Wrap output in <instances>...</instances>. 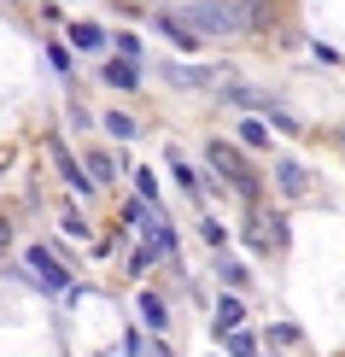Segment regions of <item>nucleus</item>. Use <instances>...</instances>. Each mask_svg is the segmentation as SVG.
<instances>
[{"label": "nucleus", "mask_w": 345, "mask_h": 357, "mask_svg": "<svg viewBox=\"0 0 345 357\" xmlns=\"http://www.w3.org/2000/svg\"><path fill=\"white\" fill-rule=\"evenodd\" d=\"M153 24H158V36H164V41H176V47H199V36H193V29L176 18V12H164V18H153Z\"/></svg>", "instance_id": "nucleus-7"}, {"label": "nucleus", "mask_w": 345, "mask_h": 357, "mask_svg": "<svg viewBox=\"0 0 345 357\" xmlns=\"http://www.w3.org/2000/svg\"><path fill=\"white\" fill-rule=\"evenodd\" d=\"M53 158H59V176H65V182H70V188H77L82 199H88V193H94V176H88V170L77 165V158L65 153V146H53Z\"/></svg>", "instance_id": "nucleus-5"}, {"label": "nucleus", "mask_w": 345, "mask_h": 357, "mask_svg": "<svg viewBox=\"0 0 345 357\" xmlns=\"http://www.w3.org/2000/svg\"><path fill=\"white\" fill-rule=\"evenodd\" d=\"M112 170H117L112 158H100V153H94V165H88V176H94V182H112Z\"/></svg>", "instance_id": "nucleus-20"}, {"label": "nucleus", "mask_w": 345, "mask_h": 357, "mask_svg": "<svg viewBox=\"0 0 345 357\" xmlns=\"http://www.w3.org/2000/svg\"><path fill=\"white\" fill-rule=\"evenodd\" d=\"M240 322H246V305H240V299H222V305H217V334H234Z\"/></svg>", "instance_id": "nucleus-11"}, {"label": "nucleus", "mask_w": 345, "mask_h": 357, "mask_svg": "<svg viewBox=\"0 0 345 357\" xmlns=\"http://www.w3.org/2000/svg\"><path fill=\"white\" fill-rule=\"evenodd\" d=\"M141 317H146V328H153V334H164V328H170V310H164V299H158V293H141Z\"/></svg>", "instance_id": "nucleus-9"}, {"label": "nucleus", "mask_w": 345, "mask_h": 357, "mask_svg": "<svg viewBox=\"0 0 345 357\" xmlns=\"http://www.w3.org/2000/svg\"><path fill=\"white\" fill-rule=\"evenodd\" d=\"M222 100H234V106H246V112H275V100L252 94V88H222Z\"/></svg>", "instance_id": "nucleus-12"}, {"label": "nucleus", "mask_w": 345, "mask_h": 357, "mask_svg": "<svg viewBox=\"0 0 345 357\" xmlns=\"http://www.w3.org/2000/svg\"><path fill=\"white\" fill-rule=\"evenodd\" d=\"M205 158H211V165H217L222 176H229V182H234L240 193H246L252 205H258V176L246 170V158H240V146H229V141H211V153H205Z\"/></svg>", "instance_id": "nucleus-3"}, {"label": "nucleus", "mask_w": 345, "mask_h": 357, "mask_svg": "<svg viewBox=\"0 0 345 357\" xmlns=\"http://www.w3.org/2000/svg\"><path fill=\"white\" fill-rule=\"evenodd\" d=\"M275 182H281V193H293V199H305V193H310V176L298 170L293 158H281V165H275Z\"/></svg>", "instance_id": "nucleus-6"}, {"label": "nucleus", "mask_w": 345, "mask_h": 357, "mask_svg": "<svg viewBox=\"0 0 345 357\" xmlns=\"http://www.w3.org/2000/svg\"><path fill=\"white\" fill-rule=\"evenodd\" d=\"M193 36H234L240 24H252L246 12H234V6H187V12H176Z\"/></svg>", "instance_id": "nucleus-1"}, {"label": "nucleus", "mask_w": 345, "mask_h": 357, "mask_svg": "<svg viewBox=\"0 0 345 357\" xmlns=\"http://www.w3.org/2000/svg\"><path fill=\"white\" fill-rule=\"evenodd\" d=\"M229 357H258V340H252L246 328H234L229 334Z\"/></svg>", "instance_id": "nucleus-13"}, {"label": "nucleus", "mask_w": 345, "mask_h": 357, "mask_svg": "<svg viewBox=\"0 0 345 357\" xmlns=\"http://www.w3.org/2000/svg\"><path fill=\"white\" fill-rule=\"evenodd\" d=\"M240 141H246V146H258V153H263V146H269V129L258 123V117H252V123H240Z\"/></svg>", "instance_id": "nucleus-14"}, {"label": "nucleus", "mask_w": 345, "mask_h": 357, "mask_svg": "<svg viewBox=\"0 0 345 357\" xmlns=\"http://www.w3.org/2000/svg\"><path fill=\"white\" fill-rule=\"evenodd\" d=\"M6 246H12V222L0 217V252H6Z\"/></svg>", "instance_id": "nucleus-24"}, {"label": "nucleus", "mask_w": 345, "mask_h": 357, "mask_svg": "<svg viewBox=\"0 0 345 357\" xmlns=\"http://www.w3.org/2000/svg\"><path fill=\"white\" fill-rule=\"evenodd\" d=\"M100 77H106L112 88H135V82H141V70H135V59H123V53H117V59H112V65H106V70H100Z\"/></svg>", "instance_id": "nucleus-8"}, {"label": "nucleus", "mask_w": 345, "mask_h": 357, "mask_svg": "<svg viewBox=\"0 0 345 357\" xmlns=\"http://www.w3.org/2000/svg\"><path fill=\"white\" fill-rule=\"evenodd\" d=\"M70 47H82V53L106 47V29H100V24H70Z\"/></svg>", "instance_id": "nucleus-10"}, {"label": "nucleus", "mask_w": 345, "mask_h": 357, "mask_svg": "<svg viewBox=\"0 0 345 357\" xmlns=\"http://www.w3.org/2000/svg\"><path fill=\"white\" fill-rule=\"evenodd\" d=\"M170 82H187V88H199V82H211L205 70H193V65H170Z\"/></svg>", "instance_id": "nucleus-17"}, {"label": "nucleus", "mask_w": 345, "mask_h": 357, "mask_svg": "<svg viewBox=\"0 0 345 357\" xmlns=\"http://www.w3.org/2000/svg\"><path fill=\"white\" fill-rule=\"evenodd\" d=\"M106 135L129 141V135H135V117H123V112H106Z\"/></svg>", "instance_id": "nucleus-15"}, {"label": "nucleus", "mask_w": 345, "mask_h": 357, "mask_svg": "<svg viewBox=\"0 0 345 357\" xmlns=\"http://www.w3.org/2000/svg\"><path fill=\"white\" fill-rule=\"evenodd\" d=\"M24 264H29V275H36L47 293H65V299H77V287H70V270L53 258L47 246H29V252H24Z\"/></svg>", "instance_id": "nucleus-2"}, {"label": "nucleus", "mask_w": 345, "mask_h": 357, "mask_svg": "<svg viewBox=\"0 0 345 357\" xmlns=\"http://www.w3.org/2000/svg\"><path fill=\"white\" fill-rule=\"evenodd\" d=\"M170 170H176V182H182V188L193 193V199H199V176H193V170H187V165H182V158H176V153H170Z\"/></svg>", "instance_id": "nucleus-16"}, {"label": "nucleus", "mask_w": 345, "mask_h": 357, "mask_svg": "<svg viewBox=\"0 0 345 357\" xmlns=\"http://www.w3.org/2000/svg\"><path fill=\"white\" fill-rule=\"evenodd\" d=\"M199 234H205V246H222V241H229V234H222V222H217V217H205V222H199Z\"/></svg>", "instance_id": "nucleus-19"}, {"label": "nucleus", "mask_w": 345, "mask_h": 357, "mask_svg": "<svg viewBox=\"0 0 345 357\" xmlns=\"http://www.w3.org/2000/svg\"><path fill=\"white\" fill-rule=\"evenodd\" d=\"M141 229H146V246H153L158 258H176V229H170L164 217H153V211H146V222H141Z\"/></svg>", "instance_id": "nucleus-4"}, {"label": "nucleus", "mask_w": 345, "mask_h": 357, "mask_svg": "<svg viewBox=\"0 0 345 357\" xmlns=\"http://www.w3.org/2000/svg\"><path fill=\"white\" fill-rule=\"evenodd\" d=\"M135 188H141V199H146V205L158 199V182H153V170H135Z\"/></svg>", "instance_id": "nucleus-18"}, {"label": "nucleus", "mask_w": 345, "mask_h": 357, "mask_svg": "<svg viewBox=\"0 0 345 357\" xmlns=\"http://www.w3.org/2000/svg\"><path fill=\"white\" fill-rule=\"evenodd\" d=\"M153 258H158V252H153V246H141V252H129V270H135V275H141V270H146V264H153Z\"/></svg>", "instance_id": "nucleus-22"}, {"label": "nucleus", "mask_w": 345, "mask_h": 357, "mask_svg": "<svg viewBox=\"0 0 345 357\" xmlns=\"http://www.w3.org/2000/svg\"><path fill=\"white\" fill-rule=\"evenodd\" d=\"M269 340H275V346H293L298 328H293V322H281V328H269Z\"/></svg>", "instance_id": "nucleus-23"}, {"label": "nucleus", "mask_w": 345, "mask_h": 357, "mask_svg": "<svg viewBox=\"0 0 345 357\" xmlns=\"http://www.w3.org/2000/svg\"><path fill=\"white\" fill-rule=\"evenodd\" d=\"M65 234H70V241H88V222L77 211H65Z\"/></svg>", "instance_id": "nucleus-21"}]
</instances>
